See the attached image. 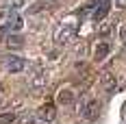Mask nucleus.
<instances>
[{"label": "nucleus", "instance_id": "obj_11", "mask_svg": "<svg viewBox=\"0 0 126 124\" xmlns=\"http://www.w3.org/2000/svg\"><path fill=\"white\" fill-rule=\"evenodd\" d=\"M17 120V115L13 111H7V113H0V124H13Z\"/></svg>", "mask_w": 126, "mask_h": 124}, {"label": "nucleus", "instance_id": "obj_14", "mask_svg": "<svg viewBox=\"0 0 126 124\" xmlns=\"http://www.w3.org/2000/svg\"><path fill=\"white\" fill-rule=\"evenodd\" d=\"M46 7H48L46 2H37V4H33V7L28 9V13H37V11H41V9H46Z\"/></svg>", "mask_w": 126, "mask_h": 124}, {"label": "nucleus", "instance_id": "obj_9", "mask_svg": "<svg viewBox=\"0 0 126 124\" xmlns=\"http://www.w3.org/2000/svg\"><path fill=\"white\" fill-rule=\"evenodd\" d=\"M7 46H9V48H22V46H24V37L17 35V33H15V35H9V37H7Z\"/></svg>", "mask_w": 126, "mask_h": 124}, {"label": "nucleus", "instance_id": "obj_15", "mask_svg": "<svg viewBox=\"0 0 126 124\" xmlns=\"http://www.w3.org/2000/svg\"><path fill=\"white\" fill-rule=\"evenodd\" d=\"M9 35H11V31H9V26H7V24H4V26H0V41H2V39H7Z\"/></svg>", "mask_w": 126, "mask_h": 124}, {"label": "nucleus", "instance_id": "obj_7", "mask_svg": "<svg viewBox=\"0 0 126 124\" xmlns=\"http://www.w3.org/2000/svg\"><path fill=\"white\" fill-rule=\"evenodd\" d=\"M54 115H57V113H54V107H52V105H44V107L39 109V113H37V118L41 122H52Z\"/></svg>", "mask_w": 126, "mask_h": 124}, {"label": "nucleus", "instance_id": "obj_6", "mask_svg": "<svg viewBox=\"0 0 126 124\" xmlns=\"http://www.w3.org/2000/svg\"><path fill=\"white\" fill-rule=\"evenodd\" d=\"M7 26H9V31H22V28H24V18H22L20 13L11 11L9 20H7Z\"/></svg>", "mask_w": 126, "mask_h": 124}, {"label": "nucleus", "instance_id": "obj_5", "mask_svg": "<svg viewBox=\"0 0 126 124\" xmlns=\"http://www.w3.org/2000/svg\"><path fill=\"white\" fill-rule=\"evenodd\" d=\"M46 81H48L46 72H44L41 68H37L35 74H33V78H31V89H33V91H41V89L46 87Z\"/></svg>", "mask_w": 126, "mask_h": 124}, {"label": "nucleus", "instance_id": "obj_10", "mask_svg": "<svg viewBox=\"0 0 126 124\" xmlns=\"http://www.w3.org/2000/svg\"><path fill=\"white\" fill-rule=\"evenodd\" d=\"M72 100H74V94H72L70 89H63L61 94H59V102H61V105H70Z\"/></svg>", "mask_w": 126, "mask_h": 124}, {"label": "nucleus", "instance_id": "obj_1", "mask_svg": "<svg viewBox=\"0 0 126 124\" xmlns=\"http://www.w3.org/2000/svg\"><path fill=\"white\" fill-rule=\"evenodd\" d=\"M98 111H100V105H98V100H94V98H85L80 102V107H78V115L83 120H87V122L96 120L98 118Z\"/></svg>", "mask_w": 126, "mask_h": 124}, {"label": "nucleus", "instance_id": "obj_4", "mask_svg": "<svg viewBox=\"0 0 126 124\" xmlns=\"http://www.w3.org/2000/svg\"><path fill=\"white\" fill-rule=\"evenodd\" d=\"M72 35H74V26L72 24H61L59 28H57V33H54V41L61 46V44H65V41H70Z\"/></svg>", "mask_w": 126, "mask_h": 124}, {"label": "nucleus", "instance_id": "obj_18", "mask_svg": "<svg viewBox=\"0 0 126 124\" xmlns=\"http://www.w3.org/2000/svg\"><path fill=\"white\" fill-rule=\"evenodd\" d=\"M124 124H126V122H124Z\"/></svg>", "mask_w": 126, "mask_h": 124}, {"label": "nucleus", "instance_id": "obj_16", "mask_svg": "<svg viewBox=\"0 0 126 124\" xmlns=\"http://www.w3.org/2000/svg\"><path fill=\"white\" fill-rule=\"evenodd\" d=\"M41 124H50V122H41Z\"/></svg>", "mask_w": 126, "mask_h": 124}, {"label": "nucleus", "instance_id": "obj_8", "mask_svg": "<svg viewBox=\"0 0 126 124\" xmlns=\"http://www.w3.org/2000/svg\"><path fill=\"white\" fill-rule=\"evenodd\" d=\"M111 52V46H109V41H100L98 46H96V52H94V59L96 61H102V59H107V54Z\"/></svg>", "mask_w": 126, "mask_h": 124}, {"label": "nucleus", "instance_id": "obj_13", "mask_svg": "<svg viewBox=\"0 0 126 124\" xmlns=\"http://www.w3.org/2000/svg\"><path fill=\"white\" fill-rule=\"evenodd\" d=\"M20 124H37V115H24Z\"/></svg>", "mask_w": 126, "mask_h": 124}, {"label": "nucleus", "instance_id": "obj_2", "mask_svg": "<svg viewBox=\"0 0 126 124\" xmlns=\"http://www.w3.org/2000/svg\"><path fill=\"white\" fill-rule=\"evenodd\" d=\"M109 11H111V0H94L91 2V18L96 22L104 20Z\"/></svg>", "mask_w": 126, "mask_h": 124}, {"label": "nucleus", "instance_id": "obj_3", "mask_svg": "<svg viewBox=\"0 0 126 124\" xmlns=\"http://www.w3.org/2000/svg\"><path fill=\"white\" fill-rule=\"evenodd\" d=\"M26 65H28V63H26V59L17 57V54H11V57H7V59H4V68H7V72H11V74L24 72Z\"/></svg>", "mask_w": 126, "mask_h": 124}, {"label": "nucleus", "instance_id": "obj_17", "mask_svg": "<svg viewBox=\"0 0 126 124\" xmlns=\"http://www.w3.org/2000/svg\"><path fill=\"white\" fill-rule=\"evenodd\" d=\"M124 54H126V46H124Z\"/></svg>", "mask_w": 126, "mask_h": 124}, {"label": "nucleus", "instance_id": "obj_12", "mask_svg": "<svg viewBox=\"0 0 126 124\" xmlns=\"http://www.w3.org/2000/svg\"><path fill=\"white\" fill-rule=\"evenodd\" d=\"M104 87H107L109 94H113V91H115V81H113V76H111V74H104Z\"/></svg>", "mask_w": 126, "mask_h": 124}]
</instances>
